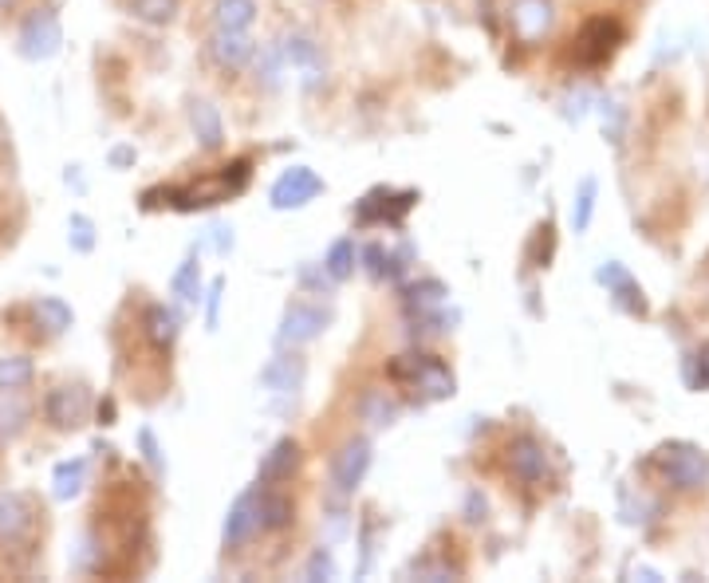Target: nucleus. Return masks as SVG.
<instances>
[{
	"label": "nucleus",
	"mask_w": 709,
	"mask_h": 583,
	"mask_svg": "<svg viewBox=\"0 0 709 583\" xmlns=\"http://www.w3.org/2000/svg\"><path fill=\"white\" fill-rule=\"evenodd\" d=\"M387 375H391V382H399V387L414 390V394H421V399L430 402L453 399V390H457L453 371L438 355H426V351H411V355L391 359Z\"/></svg>",
	"instance_id": "1"
},
{
	"label": "nucleus",
	"mask_w": 709,
	"mask_h": 583,
	"mask_svg": "<svg viewBox=\"0 0 709 583\" xmlns=\"http://www.w3.org/2000/svg\"><path fill=\"white\" fill-rule=\"evenodd\" d=\"M655 470L674 493H698L709 482V453L689 441H667L655 450Z\"/></svg>",
	"instance_id": "2"
},
{
	"label": "nucleus",
	"mask_w": 709,
	"mask_h": 583,
	"mask_svg": "<svg viewBox=\"0 0 709 583\" xmlns=\"http://www.w3.org/2000/svg\"><path fill=\"white\" fill-rule=\"evenodd\" d=\"M572 44H576V48H572L576 63H584V68H599V63L611 60L615 48L623 44V24H619L615 16H591V21L576 32V40Z\"/></svg>",
	"instance_id": "3"
},
{
	"label": "nucleus",
	"mask_w": 709,
	"mask_h": 583,
	"mask_svg": "<svg viewBox=\"0 0 709 583\" xmlns=\"http://www.w3.org/2000/svg\"><path fill=\"white\" fill-rule=\"evenodd\" d=\"M63 44V28H60V16L52 9H36L28 12V21L21 24V36H16V51H21L24 60L40 63V60H52L56 51Z\"/></svg>",
	"instance_id": "4"
},
{
	"label": "nucleus",
	"mask_w": 709,
	"mask_h": 583,
	"mask_svg": "<svg viewBox=\"0 0 709 583\" xmlns=\"http://www.w3.org/2000/svg\"><path fill=\"white\" fill-rule=\"evenodd\" d=\"M414 202H418V194H414V190H402V194H394V190L379 185V190H370V194L355 205V221H359V226H391V229H399L402 221H406V214L414 209Z\"/></svg>",
	"instance_id": "5"
},
{
	"label": "nucleus",
	"mask_w": 709,
	"mask_h": 583,
	"mask_svg": "<svg viewBox=\"0 0 709 583\" xmlns=\"http://www.w3.org/2000/svg\"><path fill=\"white\" fill-rule=\"evenodd\" d=\"M504 470L509 477H516L521 485H545L548 482V450L545 441L533 434H516L504 446Z\"/></svg>",
	"instance_id": "6"
},
{
	"label": "nucleus",
	"mask_w": 709,
	"mask_h": 583,
	"mask_svg": "<svg viewBox=\"0 0 709 583\" xmlns=\"http://www.w3.org/2000/svg\"><path fill=\"white\" fill-rule=\"evenodd\" d=\"M331 324V307L323 304H308V300H296V304L284 307V319H280V331L277 339L284 343V348H296V343H311V339H319L323 331H328Z\"/></svg>",
	"instance_id": "7"
},
{
	"label": "nucleus",
	"mask_w": 709,
	"mask_h": 583,
	"mask_svg": "<svg viewBox=\"0 0 709 583\" xmlns=\"http://www.w3.org/2000/svg\"><path fill=\"white\" fill-rule=\"evenodd\" d=\"M319 194H323V178H319L311 166H292V170H284V174L272 182L268 202H272V209H304V205L316 202Z\"/></svg>",
	"instance_id": "8"
},
{
	"label": "nucleus",
	"mask_w": 709,
	"mask_h": 583,
	"mask_svg": "<svg viewBox=\"0 0 709 583\" xmlns=\"http://www.w3.org/2000/svg\"><path fill=\"white\" fill-rule=\"evenodd\" d=\"M367 470H370V441L347 438L340 450H335V458H331V489L340 493V497H351V493L363 485Z\"/></svg>",
	"instance_id": "9"
},
{
	"label": "nucleus",
	"mask_w": 709,
	"mask_h": 583,
	"mask_svg": "<svg viewBox=\"0 0 709 583\" xmlns=\"http://www.w3.org/2000/svg\"><path fill=\"white\" fill-rule=\"evenodd\" d=\"M91 414V394L83 387H56L44 399V418L52 422L56 430H80Z\"/></svg>",
	"instance_id": "10"
},
{
	"label": "nucleus",
	"mask_w": 709,
	"mask_h": 583,
	"mask_svg": "<svg viewBox=\"0 0 709 583\" xmlns=\"http://www.w3.org/2000/svg\"><path fill=\"white\" fill-rule=\"evenodd\" d=\"M260 533V517H257V489L241 493L233 501V509L225 512V524H221V544H225V552H236V548H245L253 536Z\"/></svg>",
	"instance_id": "11"
},
{
	"label": "nucleus",
	"mask_w": 709,
	"mask_h": 583,
	"mask_svg": "<svg viewBox=\"0 0 709 583\" xmlns=\"http://www.w3.org/2000/svg\"><path fill=\"white\" fill-rule=\"evenodd\" d=\"M596 280H599V284H607V292L615 296V304L623 307V312H631V316H650L647 292L638 288V280L631 277L619 260H607V265H599Z\"/></svg>",
	"instance_id": "12"
},
{
	"label": "nucleus",
	"mask_w": 709,
	"mask_h": 583,
	"mask_svg": "<svg viewBox=\"0 0 709 583\" xmlns=\"http://www.w3.org/2000/svg\"><path fill=\"white\" fill-rule=\"evenodd\" d=\"M509 24H513L516 40L536 44L548 28H552V0H513Z\"/></svg>",
	"instance_id": "13"
},
{
	"label": "nucleus",
	"mask_w": 709,
	"mask_h": 583,
	"mask_svg": "<svg viewBox=\"0 0 709 583\" xmlns=\"http://www.w3.org/2000/svg\"><path fill=\"white\" fill-rule=\"evenodd\" d=\"M209 56H213L217 68H225V72H241V68L257 56V44L248 40V32L217 28L213 40H209Z\"/></svg>",
	"instance_id": "14"
},
{
	"label": "nucleus",
	"mask_w": 709,
	"mask_h": 583,
	"mask_svg": "<svg viewBox=\"0 0 709 583\" xmlns=\"http://www.w3.org/2000/svg\"><path fill=\"white\" fill-rule=\"evenodd\" d=\"M32 512L24 493H0V544H21L32 533Z\"/></svg>",
	"instance_id": "15"
},
{
	"label": "nucleus",
	"mask_w": 709,
	"mask_h": 583,
	"mask_svg": "<svg viewBox=\"0 0 709 583\" xmlns=\"http://www.w3.org/2000/svg\"><path fill=\"white\" fill-rule=\"evenodd\" d=\"M296 465H300V446H296V438H280V441H272L268 446V453L260 458V465H257V482L260 485H284L296 473Z\"/></svg>",
	"instance_id": "16"
},
{
	"label": "nucleus",
	"mask_w": 709,
	"mask_h": 583,
	"mask_svg": "<svg viewBox=\"0 0 709 583\" xmlns=\"http://www.w3.org/2000/svg\"><path fill=\"white\" fill-rule=\"evenodd\" d=\"M257 517H260V533H280L296 521V505L292 497L277 493V485H260L257 482Z\"/></svg>",
	"instance_id": "17"
},
{
	"label": "nucleus",
	"mask_w": 709,
	"mask_h": 583,
	"mask_svg": "<svg viewBox=\"0 0 709 583\" xmlns=\"http://www.w3.org/2000/svg\"><path fill=\"white\" fill-rule=\"evenodd\" d=\"M260 387L268 394H296L304 387V359L300 355H277L260 371Z\"/></svg>",
	"instance_id": "18"
},
{
	"label": "nucleus",
	"mask_w": 709,
	"mask_h": 583,
	"mask_svg": "<svg viewBox=\"0 0 709 583\" xmlns=\"http://www.w3.org/2000/svg\"><path fill=\"white\" fill-rule=\"evenodd\" d=\"M143 331H146V339H150V348L155 351H170L178 343V336H182V316H178L174 307L150 304L143 316Z\"/></svg>",
	"instance_id": "19"
},
{
	"label": "nucleus",
	"mask_w": 709,
	"mask_h": 583,
	"mask_svg": "<svg viewBox=\"0 0 709 583\" xmlns=\"http://www.w3.org/2000/svg\"><path fill=\"white\" fill-rule=\"evenodd\" d=\"M190 126H194L201 150H221L225 146V123H221V111L209 99L190 102Z\"/></svg>",
	"instance_id": "20"
},
{
	"label": "nucleus",
	"mask_w": 709,
	"mask_h": 583,
	"mask_svg": "<svg viewBox=\"0 0 709 583\" xmlns=\"http://www.w3.org/2000/svg\"><path fill=\"white\" fill-rule=\"evenodd\" d=\"M445 296H450V288H445L442 280H433V277L418 280V284H411V288H402V300H406V307H411L414 319L433 316V312L445 304Z\"/></svg>",
	"instance_id": "21"
},
{
	"label": "nucleus",
	"mask_w": 709,
	"mask_h": 583,
	"mask_svg": "<svg viewBox=\"0 0 709 583\" xmlns=\"http://www.w3.org/2000/svg\"><path fill=\"white\" fill-rule=\"evenodd\" d=\"M87 485V458H68L52 473V497L56 501H75Z\"/></svg>",
	"instance_id": "22"
},
{
	"label": "nucleus",
	"mask_w": 709,
	"mask_h": 583,
	"mask_svg": "<svg viewBox=\"0 0 709 583\" xmlns=\"http://www.w3.org/2000/svg\"><path fill=\"white\" fill-rule=\"evenodd\" d=\"M253 21H257V0H217L213 4V28L248 32Z\"/></svg>",
	"instance_id": "23"
},
{
	"label": "nucleus",
	"mask_w": 709,
	"mask_h": 583,
	"mask_svg": "<svg viewBox=\"0 0 709 583\" xmlns=\"http://www.w3.org/2000/svg\"><path fill=\"white\" fill-rule=\"evenodd\" d=\"M32 316H36V324H40L48 336H63V331L75 324V312L63 304L60 296H40L32 304Z\"/></svg>",
	"instance_id": "24"
},
{
	"label": "nucleus",
	"mask_w": 709,
	"mask_h": 583,
	"mask_svg": "<svg viewBox=\"0 0 709 583\" xmlns=\"http://www.w3.org/2000/svg\"><path fill=\"white\" fill-rule=\"evenodd\" d=\"M170 292L190 307L201 304V265H197V253H190L182 265H178L174 280H170Z\"/></svg>",
	"instance_id": "25"
},
{
	"label": "nucleus",
	"mask_w": 709,
	"mask_h": 583,
	"mask_svg": "<svg viewBox=\"0 0 709 583\" xmlns=\"http://www.w3.org/2000/svg\"><path fill=\"white\" fill-rule=\"evenodd\" d=\"M280 51H284V63H292V68L319 72V44L311 40V36H304V32H289L284 44H280Z\"/></svg>",
	"instance_id": "26"
},
{
	"label": "nucleus",
	"mask_w": 709,
	"mask_h": 583,
	"mask_svg": "<svg viewBox=\"0 0 709 583\" xmlns=\"http://www.w3.org/2000/svg\"><path fill=\"white\" fill-rule=\"evenodd\" d=\"M359 414H363V422H370V426H391V422L402 414V406L387 394V390H367V394L359 399Z\"/></svg>",
	"instance_id": "27"
},
{
	"label": "nucleus",
	"mask_w": 709,
	"mask_h": 583,
	"mask_svg": "<svg viewBox=\"0 0 709 583\" xmlns=\"http://www.w3.org/2000/svg\"><path fill=\"white\" fill-rule=\"evenodd\" d=\"M32 379H36V367L28 355H0V394L24 390Z\"/></svg>",
	"instance_id": "28"
},
{
	"label": "nucleus",
	"mask_w": 709,
	"mask_h": 583,
	"mask_svg": "<svg viewBox=\"0 0 709 583\" xmlns=\"http://www.w3.org/2000/svg\"><path fill=\"white\" fill-rule=\"evenodd\" d=\"M323 268H328V277L335 280V284L355 277V241H351V236H340V241L328 248V256H323Z\"/></svg>",
	"instance_id": "29"
},
{
	"label": "nucleus",
	"mask_w": 709,
	"mask_h": 583,
	"mask_svg": "<svg viewBox=\"0 0 709 583\" xmlns=\"http://www.w3.org/2000/svg\"><path fill=\"white\" fill-rule=\"evenodd\" d=\"M28 430V406L16 399L0 402V450L4 446H12V441L21 438V434Z\"/></svg>",
	"instance_id": "30"
},
{
	"label": "nucleus",
	"mask_w": 709,
	"mask_h": 583,
	"mask_svg": "<svg viewBox=\"0 0 709 583\" xmlns=\"http://www.w3.org/2000/svg\"><path fill=\"white\" fill-rule=\"evenodd\" d=\"M596 194H599V182H596V178H584V182H579L576 205H572V226H576V233H587V226H591V214H596Z\"/></svg>",
	"instance_id": "31"
},
{
	"label": "nucleus",
	"mask_w": 709,
	"mask_h": 583,
	"mask_svg": "<svg viewBox=\"0 0 709 583\" xmlns=\"http://www.w3.org/2000/svg\"><path fill=\"white\" fill-rule=\"evenodd\" d=\"M131 12L146 24H170L178 12V0H131Z\"/></svg>",
	"instance_id": "32"
},
{
	"label": "nucleus",
	"mask_w": 709,
	"mask_h": 583,
	"mask_svg": "<svg viewBox=\"0 0 709 583\" xmlns=\"http://www.w3.org/2000/svg\"><path fill=\"white\" fill-rule=\"evenodd\" d=\"M68 241H72L75 253H91L95 248V221L83 214H72V221H68Z\"/></svg>",
	"instance_id": "33"
},
{
	"label": "nucleus",
	"mask_w": 709,
	"mask_h": 583,
	"mask_svg": "<svg viewBox=\"0 0 709 583\" xmlns=\"http://www.w3.org/2000/svg\"><path fill=\"white\" fill-rule=\"evenodd\" d=\"M686 382L689 390H709V343H701L698 355L686 359Z\"/></svg>",
	"instance_id": "34"
},
{
	"label": "nucleus",
	"mask_w": 709,
	"mask_h": 583,
	"mask_svg": "<svg viewBox=\"0 0 709 583\" xmlns=\"http://www.w3.org/2000/svg\"><path fill=\"white\" fill-rule=\"evenodd\" d=\"M363 260H367V272L375 280H394V265H391V253L382 245H367L363 248Z\"/></svg>",
	"instance_id": "35"
},
{
	"label": "nucleus",
	"mask_w": 709,
	"mask_h": 583,
	"mask_svg": "<svg viewBox=\"0 0 709 583\" xmlns=\"http://www.w3.org/2000/svg\"><path fill=\"white\" fill-rule=\"evenodd\" d=\"M304 580H335V556L328 548H316L308 568H304Z\"/></svg>",
	"instance_id": "36"
},
{
	"label": "nucleus",
	"mask_w": 709,
	"mask_h": 583,
	"mask_svg": "<svg viewBox=\"0 0 709 583\" xmlns=\"http://www.w3.org/2000/svg\"><path fill=\"white\" fill-rule=\"evenodd\" d=\"M280 63H284V51H280V48H260L257 80H260V75H265L268 87H277V83H280Z\"/></svg>",
	"instance_id": "37"
},
{
	"label": "nucleus",
	"mask_w": 709,
	"mask_h": 583,
	"mask_svg": "<svg viewBox=\"0 0 709 583\" xmlns=\"http://www.w3.org/2000/svg\"><path fill=\"white\" fill-rule=\"evenodd\" d=\"M221 296H225V277H217L213 284H209V300H206V324H209V331L217 328V312H221Z\"/></svg>",
	"instance_id": "38"
},
{
	"label": "nucleus",
	"mask_w": 709,
	"mask_h": 583,
	"mask_svg": "<svg viewBox=\"0 0 709 583\" xmlns=\"http://www.w3.org/2000/svg\"><path fill=\"white\" fill-rule=\"evenodd\" d=\"M138 446H143V458L155 465V470H162V450H158V441H155V430H138Z\"/></svg>",
	"instance_id": "39"
},
{
	"label": "nucleus",
	"mask_w": 709,
	"mask_h": 583,
	"mask_svg": "<svg viewBox=\"0 0 709 583\" xmlns=\"http://www.w3.org/2000/svg\"><path fill=\"white\" fill-rule=\"evenodd\" d=\"M107 162H111V170H126V166L138 162V150H134V146H126V143H119V146H111Z\"/></svg>",
	"instance_id": "40"
},
{
	"label": "nucleus",
	"mask_w": 709,
	"mask_h": 583,
	"mask_svg": "<svg viewBox=\"0 0 709 583\" xmlns=\"http://www.w3.org/2000/svg\"><path fill=\"white\" fill-rule=\"evenodd\" d=\"M300 280H304V284H308V288H328V284H335V280L328 277V268H323V272H316V268H311V265L300 268Z\"/></svg>",
	"instance_id": "41"
},
{
	"label": "nucleus",
	"mask_w": 709,
	"mask_h": 583,
	"mask_svg": "<svg viewBox=\"0 0 709 583\" xmlns=\"http://www.w3.org/2000/svg\"><path fill=\"white\" fill-rule=\"evenodd\" d=\"M465 521H485V501H481V493H469V501H465Z\"/></svg>",
	"instance_id": "42"
},
{
	"label": "nucleus",
	"mask_w": 709,
	"mask_h": 583,
	"mask_svg": "<svg viewBox=\"0 0 709 583\" xmlns=\"http://www.w3.org/2000/svg\"><path fill=\"white\" fill-rule=\"evenodd\" d=\"M233 229H225V226H217L213 229V241H217V253H229V248H233Z\"/></svg>",
	"instance_id": "43"
},
{
	"label": "nucleus",
	"mask_w": 709,
	"mask_h": 583,
	"mask_svg": "<svg viewBox=\"0 0 709 583\" xmlns=\"http://www.w3.org/2000/svg\"><path fill=\"white\" fill-rule=\"evenodd\" d=\"M9 150V131H4V123H0V154Z\"/></svg>",
	"instance_id": "44"
},
{
	"label": "nucleus",
	"mask_w": 709,
	"mask_h": 583,
	"mask_svg": "<svg viewBox=\"0 0 709 583\" xmlns=\"http://www.w3.org/2000/svg\"><path fill=\"white\" fill-rule=\"evenodd\" d=\"M21 0H0V12H9V9H16Z\"/></svg>",
	"instance_id": "45"
}]
</instances>
